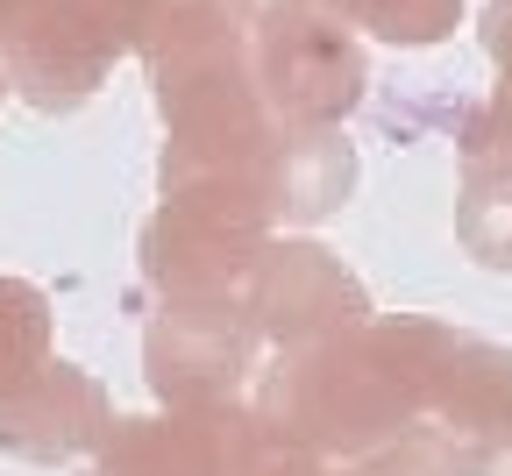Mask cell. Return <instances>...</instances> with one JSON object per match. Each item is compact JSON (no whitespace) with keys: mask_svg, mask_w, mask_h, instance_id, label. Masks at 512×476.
Listing matches in <instances>:
<instances>
[{"mask_svg":"<svg viewBox=\"0 0 512 476\" xmlns=\"http://www.w3.org/2000/svg\"><path fill=\"white\" fill-rule=\"evenodd\" d=\"M0 50H8V79L36 100V107H72L100 86V72L114 64V50L72 15V0H50V8H36L15 36H0Z\"/></svg>","mask_w":512,"mask_h":476,"instance_id":"cell-1","label":"cell"},{"mask_svg":"<svg viewBox=\"0 0 512 476\" xmlns=\"http://www.w3.org/2000/svg\"><path fill=\"white\" fill-rule=\"evenodd\" d=\"M264 86L292 114L328 121L356 100V50L320 22H278V36L264 43Z\"/></svg>","mask_w":512,"mask_h":476,"instance_id":"cell-2","label":"cell"},{"mask_svg":"<svg viewBox=\"0 0 512 476\" xmlns=\"http://www.w3.org/2000/svg\"><path fill=\"white\" fill-rule=\"evenodd\" d=\"M93 420H100V391L72 370H57L8 413V441L22 455H72L93 434Z\"/></svg>","mask_w":512,"mask_h":476,"instance_id":"cell-3","label":"cell"},{"mask_svg":"<svg viewBox=\"0 0 512 476\" xmlns=\"http://www.w3.org/2000/svg\"><path fill=\"white\" fill-rule=\"evenodd\" d=\"M43 342H50L43 292H36V285H15V278H0V391L36 370Z\"/></svg>","mask_w":512,"mask_h":476,"instance_id":"cell-4","label":"cell"},{"mask_svg":"<svg viewBox=\"0 0 512 476\" xmlns=\"http://www.w3.org/2000/svg\"><path fill=\"white\" fill-rule=\"evenodd\" d=\"M178 8V0H72V15L107 43V50H128V43H150L157 22Z\"/></svg>","mask_w":512,"mask_h":476,"instance_id":"cell-5","label":"cell"},{"mask_svg":"<svg viewBox=\"0 0 512 476\" xmlns=\"http://www.w3.org/2000/svg\"><path fill=\"white\" fill-rule=\"evenodd\" d=\"M363 22H377L384 36H406V43H427L441 36V22L456 15V0H349Z\"/></svg>","mask_w":512,"mask_h":476,"instance_id":"cell-6","label":"cell"},{"mask_svg":"<svg viewBox=\"0 0 512 476\" xmlns=\"http://www.w3.org/2000/svg\"><path fill=\"white\" fill-rule=\"evenodd\" d=\"M36 8H50V0H0V36H15Z\"/></svg>","mask_w":512,"mask_h":476,"instance_id":"cell-7","label":"cell"},{"mask_svg":"<svg viewBox=\"0 0 512 476\" xmlns=\"http://www.w3.org/2000/svg\"><path fill=\"white\" fill-rule=\"evenodd\" d=\"M491 43H498V50H505V57H512V0H505V8H498V15H491Z\"/></svg>","mask_w":512,"mask_h":476,"instance_id":"cell-8","label":"cell"},{"mask_svg":"<svg viewBox=\"0 0 512 476\" xmlns=\"http://www.w3.org/2000/svg\"><path fill=\"white\" fill-rule=\"evenodd\" d=\"M0 86H8V64H0Z\"/></svg>","mask_w":512,"mask_h":476,"instance_id":"cell-9","label":"cell"}]
</instances>
